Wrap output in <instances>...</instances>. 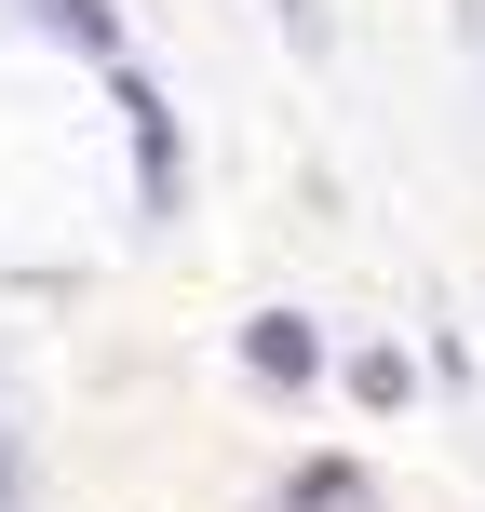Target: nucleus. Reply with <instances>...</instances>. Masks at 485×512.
I'll list each match as a JSON object with an SVG mask.
<instances>
[{
  "label": "nucleus",
  "instance_id": "39448f33",
  "mask_svg": "<svg viewBox=\"0 0 485 512\" xmlns=\"http://www.w3.org/2000/svg\"><path fill=\"white\" fill-rule=\"evenodd\" d=\"M270 14H283V41H297V54H324V0H270Z\"/></svg>",
  "mask_w": 485,
  "mask_h": 512
},
{
  "label": "nucleus",
  "instance_id": "20e7f679",
  "mask_svg": "<svg viewBox=\"0 0 485 512\" xmlns=\"http://www.w3.org/2000/svg\"><path fill=\"white\" fill-rule=\"evenodd\" d=\"M351 391H364V405L391 418V405H405V391H418V364H405V351H364V364H351Z\"/></svg>",
  "mask_w": 485,
  "mask_h": 512
},
{
  "label": "nucleus",
  "instance_id": "f257e3e1",
  "mask_svg": "<svg viewBox=\"0 0 485 512\" xmlns=\"http://www.w3.org/2000/svg\"><path fill=\"white\" fill-rule=\"evenodd\" d=\"M122 122H135V189H149V216L176 203V122H162V95L122 68Z\"/></svg>",
  "mask_w": 485,
  "mask_h": 512
},
{
  "label": "nucleus",
  "instance_id": "f03ea898",
  "mask_svg": "<svg viewBox=\"0 0 485 512\" xmlns=\"http://www.w3.org/2000/svg\"><path fill=\"white\" fill-rule=\"evenodd\" d=\"M243 364H256V378H310V364H324V337H310L297 310H256V324H243Z\"/></svg>",
  "mask_w": 485,
  "mask_h": 512
},
{
  "label": "nucleus",
  "instance_id": "7ed1b4c3",
  "mask_svg": "<svg viewBox=\"0 0 485 512\" xmlns=\"http://www.w3.org/2000/svg\"><path fill=\"white\" fill-rule=\"evenodd\" d=\"M27 14H41V27H68L81 54H122V27H108V0H27Z\"/></svg>",
  "mask_w": 485,
  "mask_h": 512
}]
</instances>
